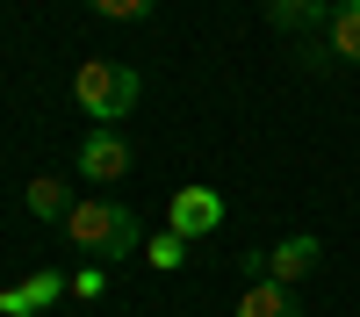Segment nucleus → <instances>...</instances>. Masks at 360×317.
Masks as SVG:
<instances>
[{
	"label": "nucleus",
	"instance_id": "obj_12",
	"mask_svg": "<svg viewBox=\"0 0 360 317\" xmlns=\"http://www.w3.org/2000/svg\"><path fill=\"white\" fill-rule=\"evenodd\" d=\"M86 8H94V15H108V22H144V15L159 8V0H86Z\"/></svg>",
	"mask_w": 360,
	"mask_h": 317
},
{
	"label": "nucleus",
	"instance_id": "obj_8",
	"mask_svg": "<svg viewBox=\"0 0 360 317\" xmlns=\"http://www.w3.org/2000/svg\"><path fill=\"white\" fill-rule=\"evenodd\" d=\"M29 216H51V224H65V216H72V188L58 181V173H37V181H29Z\"/></svg>",
	"mask_w": 360,
	"mask_h": 317
},
{
	"label": "nucleus",
	"instance_id": "obj_9",
	"mask_svg": "<svg viewBox=\"0 0 360 317\" xmlns=\"http://www.w3.org/2000/svg\"><path fill=\"white\" fill-rule=\"evenodd\" d=\"M324 37H332V51L346 58V65H360V0H339L332 22H324Z\"/></svg>",
	"mask_w": 360,
	"mask_h": 317
},
{
	"label": "nucleus",
	"instance_id": "obj_7",
	"mask_svg": "<svg viewBox=\"0 0 360 317\" xmlns=\"http://www.w3.org/2000/svg\"><path fill=\"white\" fill-rule=\"evenodd\" d=\"M238 317H303L288 296V281H252L245 296H238Z\"/></svg>",
	"mask_w": 360,
	"mask_h": 317
},
{
	"label": "nucleus",
	"instance_id": "obj_1",
	"mask_svg": "<svg viewBox=\"0 0 360 317\" xmlns=\"http://www.w3.org/2000/svg\"><path fill=\"white\" fill-rule=\"evenodd\" d=\"M72 94H79V108L108 130V123H123V115L137 108L144 79H137V65H115V58H86V65L72 72Z\"/></svg>",
	"mask_w": 360,
	"mask_h": 317
},
{
	"label": "nucleus",
	"instance_id": "obj_2",
	"mask_svg": "<svg viewBox=\"0 0 360 317\" xmlns=\"http://www.w3.org/2000/svg\"><path fill=\"white\" fill-rule=\"evenodd\" d=\"M65 238H72L79 252L123 259V252H137V209H123V202H72Z\"/></svg>",
	"mask_w": 360,
	"mask_h": 317
},
{
	"label": "nucleus",
	"instance_id": "obj_3",
	"mask_svg": "<svg viewBox=\"0 0 360 317\" xmlns=\"http://www.w3.org/2000/svg\"><path fill=\"white\" fill-rule=\"evenodd\" d=\"M166 216H173L166 231H180V238H188V245H195V238H209V231H217V224H224V195H217V188H180Z\"/></svg>",
	"mask_w": 360,
	"mask_h": 317
},
{
	"label": "nucleus",
	"instance_id": "obj_6",
	"mask_svg": "<svg viewBox=\"0 0 360 317\" xmlns=\"http://www.w3.org/2000/svg\"><path fill=\"white\" fill-rule=\"evenodd\" d=\"M317 259H324V245L310 231H295V238H281L266 252V281H303V274H317Z\"/></svg>",
	"mask_w": 360,
	"mask_h": 317
},
{
	"label": "nucleus",
	"instance_id": "obj_5",
	"mask_svg": "<svg viewBox=\"0 0 360 317\" xmlns=\"http://www.w3.org/2000/svg\"><path fill=\"white\" fill-rule=\"evenodd\" d=\"M79 173H86V181H123V173H130V144L115 130H94L79 144Z\"/></svg>",
	"mask_w": 360,
	"mask_h": 317
},
{
	"label": "nucleus",
	"instance_id": "obj_4",
	"mask_svg": "<svg viewBox=\"0 0 360 317\" xmlns=\"http://www.w3.org/2000/svg\"><path fill=\"white\" fill-rule=\"evenodd\" d=\"M65 288H72V274H29L22 288H0V317H37V310H51L58 296H65Z\"/></svg>",
	"mask_w": 360,
	"mask_h": 317
},
{
	"label": "nucleus",
	"instance_id": "obj_11",
	"mask_svg": "<svg viewBox=\"0 0 360 317\" xmlns=\"http://www.w3.org/2000/svg\"><path fill=\"white\" fill-rule=\"evenodd\" d=\"M144 252H152V267H159V274H173L180 259H188V238H180V231H159V238L144 245Z\"/></svg>",
	"mask_w": 360,
	"mask_h": 317
},
{
	"label": "nucleus",
	"instance_id": "obj_13",
	"mask_svg": "<svg viewBox=\"0 0 360 317\" xmlns=\"http://www.w3.org/2000/svg\"><path fill=\"white\" fill-rule=\"evenodd\" d=\"M101 288H108V274H101V267H79V274H72V296H86V303H94Z\"/></svg>",
	"mask_w": 360,
	"mask_h": 317
},
{
	"label": "nucleus",
	"instance_id": "obj_10",
	"mask_svg": "<svg viewBox=\"0 0 360 317\" xmlns=\"http://www.w3.org/2000/svg\"><path fill=\"white\" fill-rule=\"evenodd\" d=\"M266 22L274 29H310V22H332V8H324V0H274Z\"/></svg>",
	"mask_w": 360,
	"mask_h": 317
}]
</instances>
